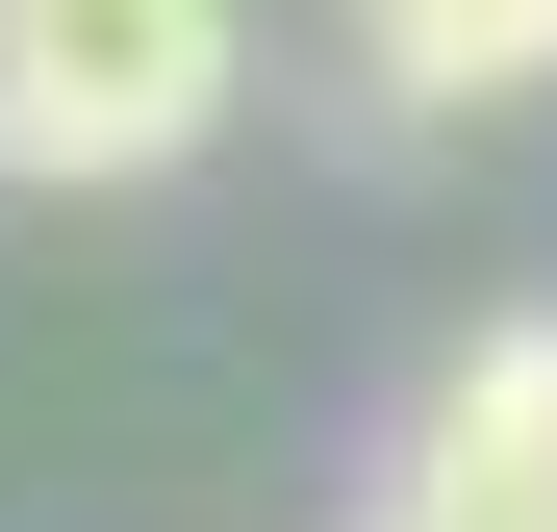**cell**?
Instances as JSON below:
<instances>
[{
	"mask_svg": "<svg viewBox=\"0 0 557 532\" xmlns=\"http://www.w3.org/2000/svg\"><path fill=\"white\" fill-rule=\"evenodd\" d=\"M253 76V0H0V177L26 203H102L177 177Z\"/></svg>",
	"mask_w": 557,
	"mask_h": 532,
	"instance_id": "1",
	"label": "cell"
},
{
	"mask_svg": "<svg viewBox=\"0 0 557 532\" xmlns=\"http://www.w3.org/2000/svg\"><path fill=\"white\" fill-rule=\"evenodd\" d=\"M381 532H557V305H507V330H456V355H431Z\"/></svg>",
	"mask_w": 557,
	"mask_h": 532,
	"instance_id": "2",
	"label": "cell"
},
{
	"mask_svg": "<svg viewBox=\"0 0 557 532\" xmlns=\"http://www.w3.org/2000/svg\"><path fill=\"white\" fill-rule=\"evenodd\" d=\"M355 76H381L406 127H456V102H532V76H557V0H355Z\"/></svg>",
	"mask_w": 557,
	"mask_h": 532,
	"instance_id": "3",
	"label": "cell"
}]
</instances>
